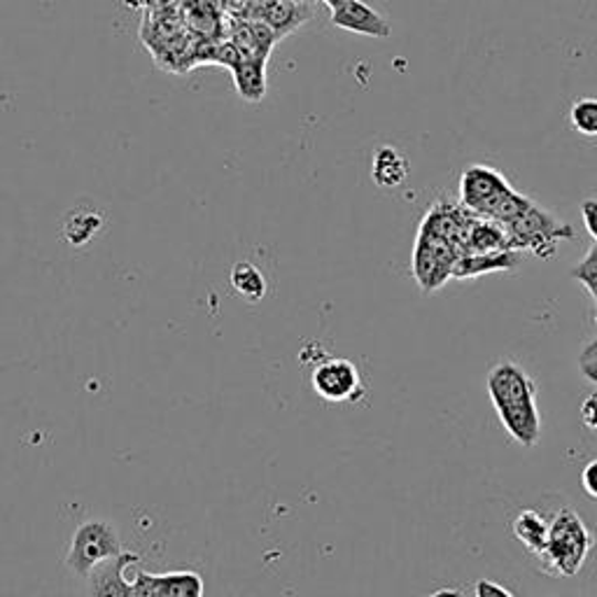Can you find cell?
Segmentation results:
<instances>
[{"label":"cell","instance_id":"6da1fadb","mask_svg":"<svg viewBox=\"0 0 597 597\" xmlns=\"http://www.w3.org/2000/svg\"><path fill=\"white\" fill-rule=\"evenodd\" d=\"M486 387L509 437L525 448L537 446L542 437V416L534 381L519 364L498 362L490 369Z\"/></svg>","mask_w":597,"mask_h":597},{"label":"cell","instance_id":"7a4b0ae2","mask_svg":"<svg viewBox=\"0 0 597 597\" xmlns=\"http://www.w3.org/2000/svg\"><path fill=\"white\" fill-rule=\"evenodd\" d=\"M593 534L572 509H561L548 523V544L542 555V567L555 576L579 574L593 548Z\"/></svg>","mask_w":597,"mask_h":597},{"label":"cell","instance_id":"3957f363","mask_svg":"<svg viewBox=\"0 0 597 597\" xmlns=\"http://www.w3.org/2000/svg\"><path fill=\"white\" fill-rule=\"evenodd\" d=\"M507 234L511 250H530L542 259L553 257L555 245L574 236L569 224L555 220L548 211L540 209L537 203H532L516 222L507 224Z\"/></svg>","mask_w":597,"mask_h":597},{"label":"cell","instance_id":"277c9868","mask_svg":"<svg viewBox=\"0 0 597 597\" xmlns=\"http://www.w3.org/2000/svg\"><path fill=\"white\" fill-rule=\"evenodd\" d=\"M125 551H121V542L110 523L87 521V523H82L73 534L71 551L66 555V565L77 576H89L94 567L117 558V555Z\"/></svg>","mask_w":597,"mask_h":597},{"label":"cell","instance_id":"5b68a950","mask_svg":"<svg viewBox=\"0 0 597 597\" xmlns=\"http://www.w3.org/2000/svg\"><path fill=\"white\" fill-rule=\"evenodd\" d=\"M462 250L456 243H450L439 236L418 234L416 253H414V276L425 292H435L452 276Z\"/></svg>","mask_w":597,"mask_h":597},{"label":"cell","instance_id":"8992f818","mask_svg":"<svg viewBox=\"0 0 597 597\" xmlns=\"http://www.w3.org/2000/svg\"><path fill=\"white\" fill-rule=\"evenodd\" d=\"M311 385L324 402H358L364 395V385L358 366L350 360L324 358L316 364L311 374Z\"/></svg>","mask_w":597,"mask_h":597},{"label":"cell","instance_id":"52a82bcc","mask_svg":"<svg viewBox=\"0 0 597 597\" xmlns=\"http://www.w3.org/2000/svg\"><path fill=\"white\" fill-rule=\"evenodd\" d=\"M511 190L502 173L490 167H469L460 178V201L471 215L488 217L495 203Z\"/></svg>","mask_w":597,"mask_h":597},{"label":"cell","instance_id":"ba28073f","mask_svg":"<svg viewBox=\"0 0 597 597\" xmlns=\"http://www.w3.org/2000/svg\"><path fill=\"white\" fill-rule=\"evenodd\" d=\"M201 574L192 569H173L152 574L134 569V597H203Z\"/></svg>","mask_w":597,"mask_h":597},{"label":"cell","instance_id":"9c48e42d","mask_svg":"<svg viewBox=\"0 0 597 597\" xmlns=\"http://www.w3.org/2000/svg\"><path fill=\"white\" fill-rule=\"evenodd\" d=\"M138 563V555L125 551L117 558L94 567L89 574L92 597H134V579H127V574Z\"/></svg>","mask_w":597,"mask_h":597},{"label":"cell","instance_id":"30bf717a","mask_svg":"<svg viewBox=\"0 0 597 597\" xmlns=\"http://www.w3.org/2000/svg\"><path fill=\"white\" fill-rule=\"evenodd\" d=\"M329 10H332V24L350 33L372 38H390V33H393V26H390L387 19L374 8L362 3V0H339V3H334Z\"/></svg>","mask_w":597,"mask_h":597},{"label":"cell","instance_id":"8fae6325","mask_svg":"<svg viewBox=\"0 0 597 597\" xmlns=\"http://www.w3.org/2000/svg\"><path fill=\"white\" fill-rule=\"evenodd\" d=\"M523 262L521 250H498V253H465L452 266V278H479L483 274L513 271Z\"/></svg>","mask_w":597,"mask_h":597},{"label":"cell","instance_id":"7c38bea8","mask_svg":"<svg viewBox=\"0 0 597 597\" xmlns=\"http://www.w3.org/2000/svg\"><path fill=\"white\" fill-rule=\"evenodd\" d=\"M306 3H295V0H271L262 10V22L269 26L278 38L292 33L297 26H301L311 10L303 8Z\"/></svg>","mask_w":597,"mask_h":597},{"label":"cell","instance_id":"4fadbf2b","mask_svg":"<svg viewBox=\"0 0 597 597\" xmlns=\"http://www.w3.org/2000/svg\"><path fill=\"white\" fill-rule=\"evenodd\" d=\"M266 61L269 58H248L243 56L232 68L234 85L241 98L257 103L266 94Z\"/></svg>","mask_w":597,"mask_h":597},{"label":"cell","instance_id":"5bb4252c","mask_svg":"<svg viewBox=\"0 0 597 597\" xmlns=\"http://www.w3.org/2000/svg\"><path fill=\"white\" fill-rule=\"evenodd\" d=\"M513 534H516V540L530 551L542 558L546 544H548V523L540 516L537 511L525 509L521 511L516 521H513Z\"/></svg>","mask_w":597,"mask_h":597},{"label":"cell","instance_id":"9a60e30c","mask_svg":"<svg viewBox=\"0 0 597 597\" xmlns=\"http://www.w3.org/2000/svg\"><path fill=\"white\" fill-rule=\"evenodd\" d=\"M372 175H374L379 188L395 190V188H399V184L408 178V161L395 148H381L374 154Z\"/></svg>","mask_w":597,"mask_h":597},{"label":"cell","instance_id":"2e32d148","mask_svg":"<svg viewBox=\"0 0 597 597\" xmlns=\"http://www.w3.org/2000/svg\"><path fill=\"white\" fill-rule=\"evenodd\" d=\"M232 287L248 303H257L266 295V278L250 262H238L232 269Z\"/></svg>","mask_w":597,"mask_h":597},{"label":"cell","instance_id":"e0dca14e","mask_svg":"<svg viewBox=\"0 0 597 597\" xmlns=\"http://www.w3.org/2000/svg\"><path fill=\"white\" fill-rule=\"evenodd\" d=\"M569 125L582 136H597V98H579L569 108Z\"/></svg>","mask_w":597,"mask_h":597},{"label":"cell","instance_id":"ac0fdd59","mask_svg":"<svg viewBox=\"0 0 597 597\" xmlns=\"http://www.w3.org/2000/svg\"><path fill=\"white\" fill-rule=\"evenodd\" d=\"M534 201H530L527 196H523V194H519L516 190H509L498 203H495V209H492L490 213H488V220H495V222H500V224H511V222H516L527 209H530V205H532Z\"/></svg>","mask_w":597,"mask_h":597},{"label":"cell","instance_id":"d6986e66","mask_svg":"<svg viewBox=\"0 0 597 597\" xmlns=\"http://www.w3.org/2000/svg\"><path fill=\"white\" fill-rule=\"evenodd\" d=\"M100 230V217L96 213H71L66 220V238L73 245L87 243Z\"/></svg>","mask_w":597,"mask_h":597},{"label":"cell","instance_id":"ffe728a7","mask_svg":"<svg viewBox=\"0 0 597 597\" xmlns=\"http://www.w3.org/2000/svg\"><path fill=\"white\" fill-rule=\"evenodd\" d=\"M473 595L477 597H516L509 588L500 586L498 582H490V579L477 582V586H473Z\"/></svg>","mask_w":597,"mask_h":597},{"label":"cell","instance_id":"44dd1931","mask_svg":"<svg viewBox=\"0 0 597 597\" xmlns=\"http://www.w3.org/2000/svg\"><path fill=\"white\" fill-rule=\"evenodd\" d=\"M582 220L586 232L597 241V199H586L582 203Z\"/></svg>","mask_w":597,"mask_h":597},{"label":"cell","instance_id":"7402d4cb","mask_svg":"<svg viewBox=\"0 0 597 597\" xmlns=\"http://www.w3.org/2000/svg\"><path fill=\"white\" fill-rule=\"evenodd\" d=\"M582 486L590 500H597V460H590L582 471Z\"/></svg>","mask_w":597,"mask_h":597},{"label":"cell","instance_id":"603a6c76","mask_svg":"<svg viewBox=\"0 0 597 597\" xmlns=\"http://www.w3.org/2000/svg\"><path fill=\"white\" fill-rule=\"evenodd\" d=\"M582 420L588 429H593L595 435H597V395H588L586 402L582 404Z\"/></svg>","mask_w":597,"mask_h":597},{"label":"cell","instance_id":"cb8c5ba5","mask_svg":"<svg viewBox=\"0 0 597 597\" xmlns=\"http://www.w3.org/2000/svg\"><path fill=\"white\" fill-rule=\"evenodd\" d=\"M579 366H582V374L597 385V358H588V360H579Z\"/></svg>","mask_w":597,"mask_h":597},{"label":"cell","instance_id":"d4e9b609","mask_svg":"<svg viewBox=\"0 0 597 597\" xmlns=\"http://www.w3.org/2000/svg\"><path fill=\"white\" fill-rule=\"evenodd\" d=\"M427 597H465V595L458 588H439V590H435Z\"/></svg>","mask_w":597,"mask_h":597},{"label":"cell","instance_id":"484cf974","mask_svg":"<svg viewBox=\"0 0 597 597\" xmlns=\"http://www.w3.org/2000/svg\"><path fill=\"white\" fill-rule=\"evenodd\" d=\"M588 358H597V339H593V341L582 350V358H579V360H588Z\"/></svg>","mask_w":597,"mask_h":597},{"label":"cell","instance_id":"4316f807","mask_svg":"<svg viewBox=\"0 0 597 597\" xmlns=\"http://www.w3.org/2000/svg\"><path fill=\"white\" fill-rule=\"evenodd\" d=\"M595 324H597V313H595Z\"/></svg>","mask_w":597,"mask_h":597},{"label":"cell","instance_id":"83f0119b","mask_svg":"<svg viewBox=\"0 0 597 597\" xmlns=\"http://www.w3.org/2000/svg\"><path fill=\"white\" fill-rule=\"evenodd\" d=\"M595 248H597V241H595Z\"/></svg>","mask_w":597,"mask_h":597}]
</instances>
